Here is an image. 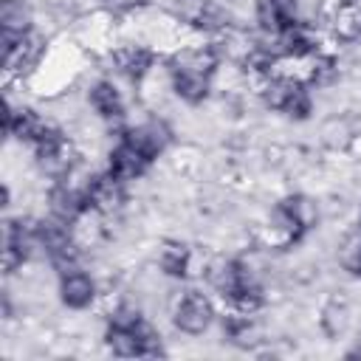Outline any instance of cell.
Segmentation results:
<instances>
[{
	"mask_svg": "<svg viewBox=\"0 0 361 361\" xmlns=\"http://www.w3.org/2000/svg\"><path fill=\"white\" fill-rule=\"evenodd\" d=\"M217 319L214 299L200 288H186L172 299V324L183 336H203Z\"/></svg>",
	"mask_w": 361,
	"mask_h": 361,
	"instance_id": "obj_1",
	"label": "cell"
},
{
	"mask_svg": "<svg viewBox=\"0 0 361 361\" xmlns=\"http://www.w3.org/2000/svg\"><path fill=\"white\" fill-rule=\"evenodd\" d=\"M121 138L127 144H133L149 161H158L172 144V127L164 116H147L141 121H130Z\"/></svg>",
	"mask_w": 361,
	"mask_h": 361,
	"instance_id": "obj_2",
	"label": "cell"
},
{
	"mask_svg": "<svg viewBox=\"0 0 361 361\" xmlns=\"http://www.w3.org/2000/svg\"><path fill=\"white\" fill-rule=\"evenodd\" d=\"M254 23H257V31L282 34L305 23L302 0H254Z\"/></svg>",
	"mask_w": 361,
	"mask_h": 361,
	"instance_id": "obj_3",
	"label": "cell"
},
{
	"mask_svg": "<svg viewBox=\"0 0 361 361\" xmlns=\"http://www.w3.org/2000/svg\"><path fill=\"white\" fill-rule=\"evenodd\" d=\"M56 293L68 310H87L99 299V279L87 268H76V271L59 274Z\"/></svg>",
	"mask_w": 361,
	"mask_h": 361,
	"instance_id": "obj_4",
	"label": "cell"
},
{
	"mask_svg": "<svg viewBox=\"0 0 361 361\" xmlns=\"http://www.w3.org/2000/svg\"><path fill=\"white\" fill-rule=\"evenodd\" d=\"M37 31V14L31 0H0V45L20 42Z\"/></svg>",
	"mask_w": 361,
	"mask_h": 361,
	"instance_id": "obj_5",
	"label": "cell"
},
{
	"mask_svg": "<svg viewBox=\"0 0 361 361\" xmlns=\"http://www.w3.org/2000/svg\"><path fill=\"white\" fill-rule=\"evenodd\" d=\"M149 166H152V161L147 155H141L124 138H118V144L107 152V164H104V169L113 178H118L121 183H127V186L135 183V180H144V175L149 172Z\"/></svg>",
	"mask_w": 361,
	"mask_h": 361,
	"instance_id": "obj_6",
	"label": "cell"
},
{
	"mask_svg": "<svg viewBox=\"0 0 361 361\" xmlns=\"http://www.w3.org/2000/svg\"><path fill=\"white\" fill-rule=\"evenodd\" d=\"M195 268V251L189 245H183L180 240H166L158 248V271L172 276V279H183L189 276V271Z\"/></svg>",
	"mask_w": 361,
	"mask_h": 361,
	"instance_id": "obj_7",
	"label": "cell"
},
{
	"mask_svg": "<svg viewBox=\"0 0 361 361\" xmlns=\"http://www.w3.org/2000/svg\"><path fill=\"white\" fill-rule=\"evenodd\" d=\"M282 206L288 209V214L296 220V226H299L305 234L313 231V228L322 223V203H319L313 195L293 192V195L282 197Z\"/></svg>",
	"mask_w": 361,
	"mask_h": 361,
	"instance_id": "obj_8",
	"label": "cell"
},
{
	"mask_svg": "<svg viewBox=\"0 0 361 361\" xmlns=\"http://www.w3.org/2000/svg\"><path fill=\"white\" fill-rule=\"evenodd\" d=\"M104 347L113 353V355H121V358H135L141 355V341H138V333L135 330H124V327H110L104 330Z\"/></svg>",
	"mask_w": 361,
	"mask_h": 361,
	"instance_id": "obj_9",
	"label": "cell"
},
{
	"mask_svg": "<svg viewBox=\"0 0 361 361\" xmlns=\"http://www.w3.org/2000/svg\"><path fill=\"white\" fill-rule=\"evenodd\" d=\"M338 265L350 276H361V231H347L338 240Z\"/></svg>",
	"mask_w": 361,
	"mask_h": 361,
	"instance_id": "obj_10",
	"label": "cell"
},
{
	"mask_svg": "<svg viewBox=\"0 0 361 361\" xmlns=\"http://www.w3.org/2000/svg\"><path fill=\"white\" fill-rule=\"evenodd\" d=\"M358 231H361V226H358Z\"/></svg>",
	"mask_w": 361,
	"mask_h": 361,
	"instance_id": "obj_11",
	"label": "cell"
}]
</instances>
